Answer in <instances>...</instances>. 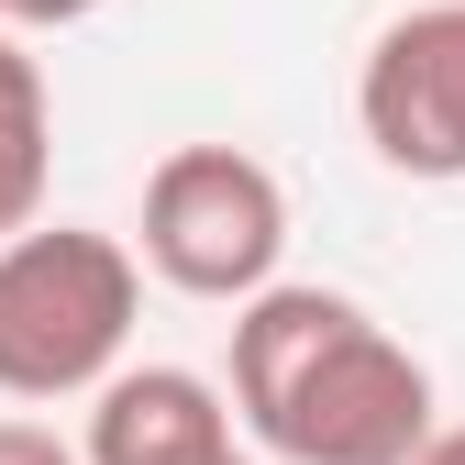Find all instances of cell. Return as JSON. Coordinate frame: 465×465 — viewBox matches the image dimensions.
Instances as JSON below:
<instances>
[{"instance_id":"52a82bcc","label":"cell","mask_w":465,"mask_h":465,"mask_svg":"<svg viewBox=\"0 0 465 465\" xmlns=\"http://www.w3.org/2000/svg\"><path fill=\"white\" fill-rule=\"evenodd\" d=\"M0 465H89L78 443H55L45 421H0Z\"/></svg>"},{"instance_id":"5b68a950","label":"cell","mask_w":465,"mask_h":465,"mask_svg":"<svg viewBox=\"0 0 465 465\" xmlns=\"http://www.w3.org/2000/svg\"><path fill=\"white\" fill-rule=\"evenodd\" d=\"M89 465H200L232 454V399L200 366H123L89 388Z\"/></svg>"},{"instance_id":"277c9868","label":"cell","mask_w":465,"mask_h":465,"mask_svg":"<svg viewBox=\"0 0 465 465\" xmlns=\"http://www.w3.org/2000/svg\"><path fill=\"white\" fill-rule=\"evenodd\" d=\"M355 123L388 178H421V189L465 178V0H421L366 45Z\"/></svg>"},{"instance_id":"30bf717a","label":"cell","mask_w":465,"mask_h":465,"mask_svg":"<svg viewBox=\"0 0 465 465\" xmlns=\"http://www.w3.org/2000/svg\"><path fill=\"white\" fill-rule=\"evenodd\" d=\"M200 465H255V454H244V443H232V454H200Z\"/></svg>"},{"instance_id":"9c48e42d","label":"cell","mask_w":465,"mask_h":465,"mask_svg":"<svg viewBox=\"0 0 465 465\" xmlns=\"http://www.w3.org/2000/svg\"><path fill=\"white\" fill-rule=\"evenodd\" d=\"M411 465H465V421H454V432H432V443H421Z\"/></svg>"},{"instance_id":"ba28073f","label":"cell","mask_w":465,"mask_h":465,"mask_svg":"<svg viewBox=\"0 0 465 465\" xmlns=\"http://www.w3.org/2000/svg\"><path fill=\"white\" fill-rule=\"evenodd\" d=\"M100 0H0V23L12 34H55V23H89Z\"/></svg>"},{"instance_id":"3957f363","label":"cell","mask_w":465,"mask_h":465,"mask_svg":"<svg viewBox=\"0 0 465 465\" xmlns=\"http://www.w3.org/2000/svg\"><path fill=\"white\" fill-rule=\"evenodd\" d=\"M134 232H144L134 255L178 288V300H232L244 311L255 288H277L288 189H277V166L244 155V144H178V155H155Z\"/></svg>"},{"instance_id":"8992f818","label":"cell","mask_w":465,"mask_h":465,"mask_svg":"<svg viewBox=\"0 0 465 465\" xmlns=\"http://www.w3.org/2000/svg\"><path fill=\"white\" fill-rule=\"evenodd\" d=\"M45 178H55V89L0 23V244L45 222Z\"/></svg>"},{"instance_id":"6da1fadb","label":"cell","mask_w":465,"mask_h":465,"mask_svg":"<svg viewBox=\"0 0 465 465\" xmlns=\"http://www.w3.org/2000/svg\"><path fill=\"white\" fill-rule=\"evenodd\" d=\"M232 411L277 465H411L432 421V366L343 288H255L232 311Z\"/></svg>"},{"instance_id":"7a4b0ae2","label":"cell","mask_w":465,"mask_h":465,"mask_svg":"<svg viewBox=\"0 0 465 465\" xmlns=\"http://www.w3.org/2000/svg\"><path fill=\"white\" fill-rule=\"evenodd\" d=\"M144 255L89 222H34L0 244V399H89L123 377Z\"/></svg>"}]
</instances>
